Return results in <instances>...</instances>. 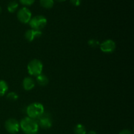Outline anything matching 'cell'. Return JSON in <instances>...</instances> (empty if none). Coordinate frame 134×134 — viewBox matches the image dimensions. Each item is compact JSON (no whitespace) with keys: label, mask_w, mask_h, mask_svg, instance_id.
<instances>
[{"label":"cell","mask_w":134,"mask_h":134,"mask_svg":"<svg viewBox=\"0 0 134 134\" xmlns=\"http://www.w3.org/2000/svg\"><path fill=\"white\" fill-rule=\"evenodd\" d=\"M18 19L22 23H29L31 18V13L27 8L23 7L18 10L17 13Z\"/></svg>","instance_id":"cell-5"},{"label":"cell","mask_w":134,"mask_h":134,"mask_svg":"<svg viewBox=\"0 0 134 134\" xmlns=\"http://www.w3.org/2000/svg\"><path fill=\"white\" fill-rule=\"evenodd\" d=\"M74 132L75 134H86V128H85V127L83 125L79 124L75 127Z\"/></svg>","instance_id":"cell-14"},{"label":"cell","mask_w":134,"mask_h":134,"mask_svg":"<svg viewBox=\"0 0 134 134\" xmlns=\"http://www.w3.org/2000/svg\"><path fill=\"white\" fill-rule=\"evenodd\" d=\"M35 86L34 79L30 77H26L23 81V87L26 90H31Z\"/></svg>","instance_id":"cell-10"},{"label":"cell","mask_w":134,"mask_h":134,"mask_svg":"<svg viewBox=\"0 0 134 134\" xmlns=\"http://www.w3.org/2000/svg\"><path fill=\"white\" fill-rule=\"evenodd\" d=\"M19 1L22 5H26V6H30V5H31L35 2V0H19Z\"/></svg>","instance_id":"cell-18"},{"label":"cell","mask_w":134,"mask_h":134,"mask_svg":"<svg viewBox=\"0 0 134 134\" xmlns=\"http://www.w3.org/2000/svg\"><path fill=\"white\" fill-rule=\"evenodd\" d=\"M18 4L16 1H11L9 3L7 6V10L8 11L10 12V13H14L16 11L17 9H18Z\"/></svg>","instance_id":"cell-15"},{"label":"cell","mask_w":134,"mask_h":134,"mask_svg":"<svg viewBox=\"0 0 134 134\" xmlns=\"http://www.w3.org/2000/svg\"><path fill=\"white\" fill-rule=\"evenodd\" d=\"M36 81L37 82L39 85L43 86H46V85H47V84L48 83V79L47 78V76L42 74L37 76Z\"/></svg>","instance_id":"cell-11"},{"label":"cell","mask_w":134,"mask_h":134,"mask_svg":"<svg viewBox=\"0 0 134 134\" xmlns=\"http://www.w3.org/2000/svg\"><path fill=\"white\" fill-rule=\"evenodd\" d=\"M5 126L7 131L10 133H16L19 131L20 124L16 119H10L7 120Z\"/></svg>","instance_id":"cell-6"},{"label":"cell","mask_w":134,"mask_h":134,"mask_svg":"<svg viewBox=\"0 0 134 134\" xmlns=\"http://www.w3.org/2000/svg\"><path fill=\"white\" fill-rule=\"evenodd\" d=\"M119 134H132V133L129 130H123L119 133Z\"/></svg>","instance_id":"cell-20"},{"label":"cell","mask_w":134,"mask_h":134,"mask_svg":"<svg viewBox=\"0 0 134 134\" xmlns=\"http://www.w3.org/2000/svg\"><path fill=\"white\" fill-rule=\"evenodd\" d=\"M70 2L74 6H79L81 5V0H70Z\"/></svg>","instance_id":"cell-19"},{"label":"cell","mask_w":134,"mask_h":134,"mask_svg":"<svg viewBox=\"0 0 134 134\" xmlns=\"http://www.w3.org/2000/svg\"><path fill=\"white\" fill-rule=\"evenodd\" d=\"M41 31L33 30L32 29V30H29L26 31V34H25V37H26V40H27L30 42H31L35 39L39 37H41Z\"/></svg>","instance_id":"cell-9"},{"label":"cell","mask_w":134,"mask_h":134,"mask_svg":"<svg viewBox=\"0 0 134 134\" xmlns=\"http://www.w3.org/2000/svg\"><path fill=\"white\" fill-rule=\"evenodd\" d=\"M88 44L92 48H96V47H98L99 44V41L98 40H96V39H90L88 41Z\"/></svg>","instance_id":"cell-17"},{"label":"cell","mask_w":134,"mask_h":134,"mask_svg":"<svg viewBox=\"0 0 134 134\" xmlns=\"http://www.w3.org/2000/svg\"><path fill=\"white\" fill-rule=\"evenodd\" d=\"M8 90V85L5 81H0V96H3Z\"/></svg>","instance_id":"cell-13"},{"label":"cell","mask_w":134,"mask_h":134,"mask_svg":"<svg viewBox=\"0 0 134 134\" xmlns=\"http://www.w3.org/2000/svg\"><path fill=\"white\" fill-rule=\"evenodd\" d=\"M18 98V96L15 92H10L7 94V98L10 100L16 101Z\"/></svg>","instance_id":"cell-16"},{"label":"cell","mask_w":134,"mask_h":134,"mask_svg":"<svg viewBox=\"0 0 134 134\" xmlns=\"http://www.w3.org/2000/svg\"><path fill=\"white\" fill-rule=\"evenodd\" d=\"M47 18L42 15L35 16L34 18H31L29 22V24L33 30H39V31H41V30L44 28L47 25Z\"/></svg>","instance_id":"cell-4"},{"label":"cell","mask_w":134,"mask_h":134,"mask_svg":"<svg viewBox=\"0 0 134 134\" xmlns=\"http://www.w3.org/2000/svg\"><path fill=\"white\" fill-rule=\"evenodd\" d=\"M20 126L26 134H37L39 130L38 123L34 119L30 117H26L22 119Z\"/></svg>","instance_id":"cell-1"},{"label":"cell","mask_w":134,"mask_h":134,"mask_svg":"<svg viewBox=\"0 0 134 134\" xmlns=\"http://www.w3.org/2000/svg\"><path fill=\"white\" fill-rule=\"evenodd\" d=\"M26 113L28 117L31 119H39L44 113V107L39 103H31L27 107Z\"/></svg>","instance_id":"cell-2"},{"label":"cell","mask_w":134,"mask_h":134,"mask_svg":"<svg viewBox=\"0 0 134 134\" xmlns=\"http://www.w3.org/2000/svg\"><path fill=\"white\" fill-rule=\"evenodd\" d=\"M1 7H0V14H1Z\"/></svg>","instance_id":"cell-23"},{"label":"cell","mask_w":134,"mask_h":134,"mask_svg":"<svg viewBox=\"0 0 134 134\" xmlns=\"http://www.w3.org/2000/svg\"><path fill=\"white\" fill-rule=\"evenodd\" d=\"M56 1H59V2H62V1H65V0H56Z\"/></svg>","instance_id":"cell-22"},{"label":"cell","mask_w":134,"mask_h":134,"mask_svg":"<svg viewBox=\"0 0 134 134\" xmlns=\"http://www.w3.org/2000/svg\"><path fill=\"white\" fill-rule=\"evenodd\" d=\"M49 114L44 113L39 118V124L41 128L44 129H48L52 126V120Z\"/></svg>","instance_id":"cell-8"},{"label":"cell","mask_w":134,"mask_h":134,"mask_svg":"<svg viewBox=\"0 0 134 134\" xmlns=\"http://www.w3.org/2000/svg\"><path fill=\"white\" fill-rule=\"evenodd\" d=\"M43 64L39 60H33L27 65V71L33 76H38L41 74L43 71Z\"/></svg>","instance_id":"cell-3"},{"label":"cell","mask_w":134,"mask_h":134,"mask_svg":"<svg viewBox=\"0 0 134 134\" xmlns=\"http://www.w3.org/2000/svg\"><path fill=\"white\" fill-rule=\"evenodd\" d=\"M116 48V44L115 42L111 39L105 41L100 44V49L102 52L105 53H111L113 52Z\"/></svg>","instance_id":"cell-7"},{"label":"cell","mask_w":134,"mask_h":134,"mask_svg":"<svg viewBox=\"0 0 134 134\" xmlns=\"http://www.w3.org/2000/svg\"><path fill=\"white\" fill-rule=\"evenodd\" d=\"M87 134H96V132H94V131H90V132H89Z\"/></svg>","instance_id":"cell-21"},{"label":"cell","mask_w":134,"mask_h":134,"mask_svg":"<svg viewBox=\"0 0 134 134\" xmlns=\"http://www.w3.org/2000/svg\"><path fill=\"white\" fill-rule=\"evenodd\" d=\"M54 0H40V5L45 9H51L54 6Z\"/></svg>","instance_id":"cell-12"}]
</instances>
